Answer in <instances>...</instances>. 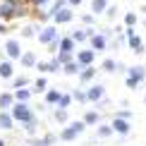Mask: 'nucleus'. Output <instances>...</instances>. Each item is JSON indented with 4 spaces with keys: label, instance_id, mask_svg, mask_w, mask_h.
<instances>
[{
    "label": "nucleus",
    "instance_id": "nucleus-1",
    "mask_svg": "<svg viewBox=\"0 0 146 146\" xmlns=\"http://www.w3.org/2000/svg\"><path fill=\"white\" fill-rule=\"evenodd\" d=\"M10 115H12V120H15V122H24V125H27V122H34V113L31 110H29V106H27V103H12V110H10Z\"/></svg>",
    "mask_w": 146,
    "mask_h": 146
},
{
    "label": "nucleus",
    "instance_id": "nucleus-2",
    "mask_svg": "<svg viewBox=\"0 0 146 146\" xmlns=\"http://www.w3.org/2000/svg\"><path fill=\"white\" fill-rule=\"evenodd\" d=\"M146 79V67H141V65H132L129 70H127V89H139V84H141Z\"/></svg>",
    "mask_w": 146,
    "mask_h": 146
},
{
    "label": "nucleus",
    "instance_id": "nucleus-3",
    "mask_svg": "<svg viewBox=\"0 0 146 146\" xmlns=\"http://www.w3.org/2000/svg\"><path fill=\"white\" fill-rule=\"evenodd\" d=\"M84 129H86V125H84L82 120H79V122H70L67 127H62V132H60V139H62V141H74V139L82 134Z\"/></svg>",
    "mask_w": 146,
    "mask_h": 146
},
{
    "label": "nucleus",
    "instance_id": "nucleus-4",
    "mask_svg": "<svg viewBox=\"0 0 146 146\" xmlns=\"http://www.w3.org/2000/svg\"><path fill=\"white\" fill-rule=\"evenodd\" d=\"M94 60H96V53L91 50V48H82V50L74 55V62L79 65V67H91Z\"/></svg>",
    "mask_w": 146,
    "mask_h": 146
},
{
    "label": "nucleus",
    "instance_id": "nucleus-5",
    "mask_svg": "<svg viewBox=\"0 0 146 146\" xmlns=\"http://www.w3.org/2000/svg\"><path fill=\"white\" fill-rule=\"evenodd\" d=\"M50 19L55 22V24H70L72 19H74V10L62 7V10H58V12H53V15H50Z\"/></svg>",
    "mask_w": 146,
    "mask_h": 146
},
{
    "label": "nucleus",
    "instance_id": "nucleus-6",
    "mask_svg": "<svg viewBox=\"0 0 146 146\" xmlns=\"http://www.w3.org/2000/svg\"><path fill=\"white\" fill-rule=\"evenodd\" d=\"M5 53H7V60H19L22 55V46H19V41L17 38H7V43H5Z\"/></svg>",
    "mask_w": 146,
    "mask_h": 146
},
{
    "label": "nucleus",
    "instance_id": "nucleus-7",
    "mask_svg": "<svg viewBox=\"0 0 146 146\" xmlns=\"http://www.w3.org/2000/svg\"><path fill=\"white\" fill-rule=\"evenodd\" d=\"M89 48H91L94 53H98V50H106V48H108V38H106L103 34H94V36L89 38Z\"/></svg>",
    "mask_w": 146,
    "mask_h": 146
},
{
    "label": "nucleus",
    "instance_id": "nucleus-8",
    "mask_svg": "<svg viewBox=\"0 0 146 146\" xmlns=\"http://www.w3.org/2000/svg\"><path fill=\"white\" fill-rule=\"evenodd\" d=\"M58 36H60V34H58V29H55V27H43V29L38 31V41H41L43 46H48L50 41H55Z\"/></svg>",
    "mask_w": 146,
    "mask_h": 146
},
{
    "label": "nucleus",
    "instance_id": "nucleus-9",
    "mask_svg": "<svg viewBox=\"0 0 146 146\" xmlns=\"http://www.w3.org/2000/svg\"><path fill=\"white\" fill-rule=\"evenodd\" d=\"M103 96H106V86H101V84H94V86L86 89V101H91V103L101 101Z\"/></svg>",
    "mask_w": 146,
    "mask_h": 146
},
{
    "label": "nucleus",
    "instance_id": "nucleus-10",
    "mask_svg": "<svg viewBox=\"0 0 146 146\" xmlns=\"http://www.w3.org/2000/svg\"><path fill=\"white\" fill-rule=\"evenodd\" d=\"M113 132H117V134H129L132 129V122L129 120H122V117H113Z\"/></svg>",
    "mask_w": 146,
    "mask_h": 146
},
{
    "label": "nucleus",
    "instance_id": "nucleus-11",
    "mask_svg": "<svg viewBox=\"0 0 146 146\" xmlns=\"http://www.w3.org/2000/svg\"><path fill=\"white\" fill-rule=\"evenodd\" d=\"M15 77V65L12 60H3L0 62V79H12Z\"/></svg>",
    "mask_w": 146,
    "mask_h": 146
},
{
    "label": "nucleus",
    "instance_id": "nucleus-12",
    "mask_svg": "<svg viewBox=\"0 0 146 146\" xmlns=\"http://www.w3.org/2000/svg\"><path fill=\"white\" fill-rule=\"evenodd\" d=\"M77 77H79V82H82V84H89V82H94V77H96V67H94V65H91V67H82Z\"/></svg>",
    "mask_w": 146,
    "mask_h": 146
},
{
    "label": "nucleus",
    "instance_id": "nucleus-13",
    "mask_svg": "<svg viewBox=\"0 0 146 146\" xmlns=\"http://www.w3.org/2000/svg\"><path fill=\"white\" fill-rule=\"evenodd\" d=\"M127 43H129V48H132V53H137V55H141V53H144V43H141V38H139L137 34L127 36Z\"/></svg>",
    "mask_w": 146,
    "mask_h": 146
},
{
    "label": "nucleus",
    "instance_id": "nucleus-14",
    "mask_svg": "<svg viewBox=\"0 0 146 146\" xmlns=\"http://www.w3.org/2000/svg\"><path fill=\"white\" fill-rule=\"evenodd\" d=\"M74 41L70 38V36H62L60 38V46H58V53H74Z\"/></svg>",
    "mask_w": 146,
    "mask_h": 146
},
{
    "label": "nucleus",
    "instance_id": "nucleus-15",
    "mask_svg": "<svg viewBox=\"0 0 146 146\" xmlns=\"http://www.w3.org/2000/svg\"><path fill=\"white\" fill-rule=\"evenodd\" d=\"M19 62L24 65V67H34L38 60H36V53H31V50H27V53H22L19 55Z\"/></svg>",
    "mask_w": 146,
    "mask_h": 146
},
{
    "label": "nucleus",
    "instance_id": "nucleus-16",
    "mask_svg": "<svg viewBox=\"0 0 146 146\" xmlns=\"http://www.w3.org/2000/svg\"><path fill=\"white\" fill-rule=\"evenodd\" d=\"M48 91V79L46 77H38L34 82V86H31V94H46Z\"/></svg>",
    "mask_w": 146,
    "mask_h": 146
},
{
    "label": "nucleus",
    "instance_id": "nucleus-17",
    "mask_svg": "<svg viewBox=\"0 0 146 146\" xmlns=\"http://www.w3.org/2000/svg\"><path fill=\"white\" fill-rule=\"evenodd\" d=\"M108 10V0H91V15H103Z\"/></svg>",
    "mask_w": 146,
    "mask_h": 146
},
{
    "label": "nucleus",
    "instance_id": "nucleus-18",
    "mask_svg": "<svg viewBox=\"0 0 146 146\" xmlns=\"http://www.w3.org/2000/svg\"><path fill=\"white\" fill-rule=\"evenodd\" d=\"M60 91L58 89H48L46 91V106H58V101H60Z\"/></svg>",
    "mask_w": 146,
    "mask_h": 146
},
{
    "label": "nucleus",
    "instance_id": "nucleus-19",
    "mask_svg": "<svg viewBox=\"0 0 146 146\" xmlns=\"http://www.w3.org/2000/svg\"><path fill=\"white\" fill-rule=\"evenodd\" d=\"M12 96H15L17 103H29V98H31V89H17Z\"/></svg>",
    "mask_w": 146,
    "mask_h": 146
},
{
    "label": "nucleus",
    "instance_id": "nucleus-20",
    "mask_svg": "<svg viewBox=\"0 0 146 146\" xmlns=\"http://www.w3.org/2000/svg\"><path fill=\"white\" fill-rule=\"evenodd\" d=\"M79 70H82V67H79L74 60H72V62L62 65V70H60V72H62V74H67V77H77V74H79Z\"/></svg>",
    "mask_w": 146,
    "mask_h": 146
},
{
    "label": "nucleus",
    "instance_id": "nucleus-21",
    "mask_svg": "<svg viewBox=\"0 0 146 146\" xmlns=\"http://www.w3.org/2000/svg\"><path fill=\"white\" fill-rule=\"evenodd\" d=\"M12 103H15V96H12L10 91L0 94V110H7V108H12Z\"/></svg>",
    "mask_w": 146,
    "mask_h": 146
},
{
    "label": "nucleus",
    "instance_id": "nucleus-22",
    "mask_svg": "<svg viewBox=\"0 0 146 146\" xmlns=\"http://www.w3.org/2000/svg\"><path fill=\"white\" fill-rule=\"evenodd\" d=\"M98 120H101V115L96 113V110H86V113H84V117H82V122L84 125H98Z\"/></svg>",
    "mask_w": 146,
    "mask_h": 146
},
{
    "label": "nucleus",
    "instance_id": "nucleus-23",
    "mask_svg": "<svg viewBox=\"0 0 146 146\" xmlns=\"http://www.w3.org/2000/svg\"><path fill=\"white\" fill-rule=\"evenodd\" d=\"M15 125V120H12V115L7 110H0V127L3 129H10V127Z\"/></svg>",
    "mask_w": 146,
    "mask_h": 146
},
{
    "label": "nucleus",
    "instance_id": "nucleus-24",
    "mask_svg": "<svg viewBox=\"0 0 146 146\" xmlns=\"http://www.w3.org/2000/svg\"><path fill=\"white\" fill-rule=\"evenodd\" d=\"M29 84H31V82H29V77H24V74H22V77H15L12 86H15V91H17V89H27Z\"/></svg>",
    "mask_w": 146,
    "mask_h": 146
},
{
    "label": "nucleus",
    "instance_id": "nucleus-25",
    "mask_svg": "<svg viewBox=\"0 0 146 146\" xmlns=\"http://www.w3.org/2000/svg\"><path fill=\"white\" fill-rule=\"evenodd\" d=\"M55 60H58L60 65H67V62L74 60V53H55Z\"/></svg>",
    "mask_w": 146,
    "mask_h": 146
},
{
    "label": "nucleus",
    "instance_id": "nucleus-26",
    "mask_svg": "<svg viewBox=\"0 0 146 146\" xmlns=\"http://www.w3.org/2000/svg\"><path fill=\"white\" fill-rule=\"evenodd\" d=\"M137 19H139V17L134 15V12H127V15H125V27L127 29H134L137 27Z\"/></svg>",
    "mask_w": 146,
    "mask_h": 146
},
{
    "label": "nucleus",
    "instance_id": "nucleus-27",
    "mask_svg": "<svg viewBox=\"0 0 146 146\" xmlns=\"http://www.w3.org/2000/svg\"><path fill=\"white\" fill-rule=\"evenodd\" d=\"M115 70H117V62H115L113 58H108V60H103V72H108V74H113Z\"/></svg>",
    "mask_w": 146,
    "mask_h": 146
},
{
    "label": "nucleus",
    "instance_id": "nucleus-28",
    "mask_svg": "<svg viewBox=\"0 0 146 146\" xmlns=\"http://www.w3.org/2000/svg\"><path fill=\"white\" fill-rule=\"evenodd\" d=\"M72 41H74V43H82V41H86L89 36H86V31H84V29H77V31H72V36H70Z\"/></svg>",
    "mask_w": 146,
    "mask_h": 146
},
{
    "label": "nucleus",
    "instance_id": "nucleus-29",
    "mask_svg": "<svg viewBox=\"0 0 146 146\" xmlns=\"http://www.w3.org/2000/svg\"><path fill=\"white\" fill-rule=\"evenodd\" d=\"M70 103H72V96L70 94H62V96H60V101H58V108H60V110H67Z\"/></svg>",
    "mask_w": 146,
    "mask_h": 146
},
{
    "label": "nucleus",
    "instance_id": "nucleus-30",
    "mask_svg": "<svg viewBox=\"0 0 146 146\" xmlns=\"http://www.w3.org/2000/svg\"><path fill=\"white\" fill-rule=\"evenodd\" d=\"M96 134H98L101 139H108V137L113 134V127H110V125H101L98 129H96Z\"/></svg>",
    "mask_w": 146,
    "mask_h": 146
},
{
    "label": "nucleus",
    "instance_id": "nucleus-31",
    "mask_svg": "<svg viewBox=\"0 0 146 146\" xmlns=\"http://www.w3.org/2000/svg\"><path fill=\"white\" fill-rule=\"evenodd\" d=\"M70 96H72L74 101H79V103H86V91H82V89H77L74 94H70Z\"/></svg>",
    "mask_w": 146,
    "mask_h": 146
},
{
    "label": "nucleus",
    "instance_id": "nucleus-32",
    "mask_svg": "<svg viewBox=\"0 0 146 146\" xmlns=\"http://www.w3.org/2000/svg\"><path fill=\"white\" fill-rule=\"evenodd\" d=\"M62 7H67V3H65V0H55V3H53V7H50V12H48V17H50L53 12H58V10H62Z\"/></svg>",
    "mask_w": 146,
    "mask_h": 146
},
{
    "label": "nucleus",
    "instance_id": "nucleus-33",
    "mask_svg": "<svg viewBox=\"0 0 146 146\" xmlns=\"http://www.w3.org/2000/svg\"><path fill=\"white\" fill-rule=\"evenodd\" d=\"M60 70H62V65H60V62H58V60H55V58H53V60H50V62H48V72H60Z\"/></svg>",
    "mask_w": 146,
    "mask_h": 146
},
{
    "label": "nucleus",
    "instance_id": "nucleus-34",
    "mask_svg": "<svg viewBox=\"0 0 146 146\" xmlns=\"http://www.w3.org/2000/svg\"><path fill=\"white\" fill-rule=\"evenodd\" d=\"M55 122H67V110H55Z\"/></svg>",
    "mask_w": 146,
    "mask_h": 146
},
{
    "label": "nucleus",
    "instance_id": "nucleus-35",
    "mask_svg": "<svg viewBox=\"0 0 146 146\" xmlns=\"http://www.w3.org/2000/svg\"><path fill=\"white\" fill-rule=\"evenodd\" d=\"M103 15H106V17H108V19H113V17H115V15H117V7H115V5H108V10H106V12H103Z\"/></svg>",
    "mask_w": 146,
    "mask_h": 146
},
{
    "label": "nucleus",
    "instance_id": "nucleus-36",
    "mask_svg": "<svg viewBox=\"0 0 146 146\" xmlns=\"http://www.w3.org/2000/svg\"><path fill=\"white\" fill-rule=\"evenodd\" d=\"M34 34H36L34 27H24V29H22V36H24V38H34Z\"/></svg>",
    "mask_w": 146,
    "mask_h": 146
},
{
    "label": "nucleus",
    "instance_id": "nucleus-37",
    "mask_svg": "<svg viewBox=\"0 0 146 146\" xmlns=\"http://www.w3.org/2000/svg\"><path fill=\"white\" fill-rule=\"evenodd\" d=\"M58 46H60V36H58L55 41H50V43H48V50H50V53H58Z\"/></svg>",
    "mask_w": 146,
    "mask_h": 146
},
{
    "label": "nucleus",
    "instance_id": "nucleus-38",
    "mask_svg": "<svg viewBox=\"0 0 146 146\" xmlns=\"http://www.w3.org/2000/svg\"><path fill=\"white\" fill-rule=\"evenodd\" d=\"M24 129H27V134H34V132H36V120H34V122H27Z\"/></svg>",
    "mask_w": 146,
    "mask_h": 146
},
{
    "label": "nucleus",
    "instance_id": "nucleus-39",
    "mask_svg": "<svg viewBox=\"0 0 146 146\" xmlns=\"http://www.w3.org/2000/svg\"><path fill=\"white\" fill-rule=\"evenodd\" d=\"M82 22H84V27H91V22H94V15H91V12H89V15H84V17H82Z\"/></svg>",
    "mask_w": 146,
    "mask_h": 146
},
{
    "label": "nucleus",
    "instance_id": "nucleus-40",
    "mask_svg": "<svg viewBox=\"0 0 146 146\" xmlns=\"http://www.w3.org/2000/svg\"><path fill=\"white\" fill-rule=\"evenodd\" d=\"M115 117H122V120H129V117H132V113H129V110H120L117 115H115Z\"/></svg>",
    "mask_w": 146,
    "mask_h": 146
},
{
    "label": "nucleus",
    "instance_id": "nucleus-41",
    "mask_svg": "<svg viewBox=\"0 0 146 146\" xmlns=\"http://www.w3.org/2000/svg\"><path fill=\"white\" fill-rule=\"evenodd\" d=\"M65 3H67V7H70V5H72V7H77V5H82L84 0H65Z\"/></svg>",
    "mask_w": 146,
    "mask_h": 146
},
{
    "label": "nucleus",
    "instance_id": "nucleus-42",
    "mask_svg": "<svg viewBox=\"0 0 146 146\" xmlns=\"http://www.w3.org/2000/svg\"><path fill=\"white\" fill-rule=\"evenodd\" d=\"M43 141H46V144H53V141H55V134H46Z\"/></svg>",
    "mask_w": 146,
    "mask_h": 146
},
{
    "label": "nucleus",
    "instance_id": "nucleus-43",
    "mask_svg": "<svg viewBox=\"0 0 146 146\" xmlns=\"http://www.w3.org/2000/svg\"><path fill=\"white\" fill-rule=\"evenodd\" d=\"M31 144H34V146H48V144L43 141V139H34V141H31Z\"/></svg>",
    "mask_w": 146,
    "mask_h": 146
},
{
    "label": "nucleus",
    "instance_id": "nucleus-44",
    "mask_svg": "<svg viewBox=\"0 0 146 146\" xmlns=\"http://www.w3.org/2000/svg\"><path fill=\"white\" fill-rule=\"evenodd\" d=\"M10 31V27H7V24H0V34H7Z\"/></svg>",
    "mask_w": 146,
    "mask_h": 146
},
{
    "label": "nucleus",
    "instance_id": "nucleus-45",
    "mask_svg": "<svg viewBox=\"0 0 146 146\" xmlns=\"http://www.w3.org/2000/svg\"><path fill=\"white\" fill-rule=\"evenodd\" d=\"M0 146H5V141H3V139H0Z\"/></svg>",
    "mask_w": 146,
    "mask_h": 146
},
{
    "label": "nucleus",
    "instance_id": "nucleus-46",
    "mask_svg": "<svg viewBox=\"0 0 146 146\" xmlns=\"http://www.w3.org/2000/svg\"><path fill=\"white\" fill-rule=\"evenodd\" d=\"M144 103H146V96H144Z\"/></svg>",
    "mask_w": 146,
    "mask_h": 146
},
{
    "label": "nucleus",
    "instance_id": "nucleus-47",
    "mask_svg": "<svg viewBox=\"0 0 146 146\" xmlns=\"http://www.w3.org/2000/svg\"><path fill=\"white\" fill-rule=\"evenodd\" d=\"M141 10H144V12H146V7H141Z\"/></svg>",
    "mask_w": 146,
    "mask_h": 146
}]
</instances>
